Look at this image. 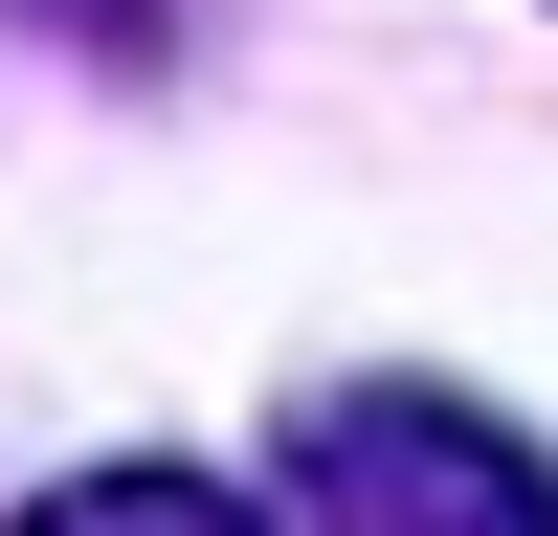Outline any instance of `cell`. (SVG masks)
Masks as SVG:
<instances>
[{
    "label": "cell",
    "instance_id": "obj_1",
    "mask_svg": "<svg viewBox=\"0 0 558 536\" xmlns=\"http://www.w3.org/2000/svg\"><path fill=\"white\" fill-rule=\"evenodd\" d=\"M291 491H313V536H558V470L447 380H313Z\"/></svg>",
    "mask_w": 558,
    "mask_h": 536
},
{
    "label": "cell",
    "instance_id": "obj_2",
    "mask_svg": "<svg viewBox=\"0 0 558 536\" xmlns=\"http://www.w3.org/2000/svg\"><path fill=\"white\" fill-rule=\"evenodd\" d=\"M23 536H268L246 491H202V470H68Z\"/></svg>",
    "mask_w": 558,
    "mask_h": 536
}]
</instances>
